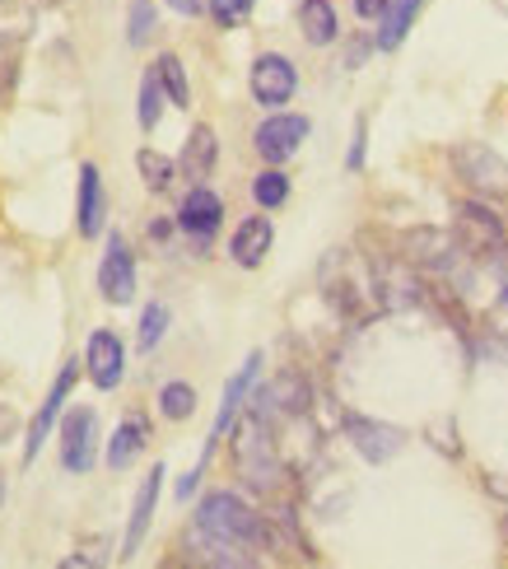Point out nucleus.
<instances>
[{"instance_id": "obj_1", "label": "nucleus", "mask_w": 508, "mask_h": 569, "mask_svg": "<svg viewBox=\"0 0 508 569\" xmlns=\"http://www.w3.org/2000/svg\"><path fill=\"white\" fill-rule=\"evenodd\" d=\"M233 467H238V477H243V486H252L261 495L280 490L285 467L276 458V439H271V430H266V420L257 411H248V420L233 430Z\"/></svg>"}, {"instance_id": "obj_2", "label": "nucleus", "mask_w": 508, "mask_h": 569, "mask_svg": "<svg viewBox=\"0 0 508 569\" xmlns=\"http://www.w3.org/2000/svg\"><path fill=\"white\" fill-rule=\"evenodd\" d=\"M197 528L215 532L233 541V547H248V551H261V513L233 490H210L201 509H197Z\"/></svg>"}, {"instance_id": "obj_3", "label": "nucleus", "mask_w": 508, "mask_h": 569, "mask_svg": "<svg viewBox=\"0 0 508 569\" xmlns=\"http://www.w3.org/2000/svg\"><path fill=\"white\" fill-rule=\"evenodd\" d=\"M257 369H261V355H248L243 369H238V373L229 378L225 401H220V416H215V430H210V439H206V448H201V462H197V467H191L187 477H182V486H178V500H191V490H197L201 471H206V462H210V453H215V443H220V439L233 430V420H238V411H243V401H248V392H252V383H257Z\"/></svg>"}, {"instance_id": "obj_4", "label": "nucleus", "mask_w": 508, "mask_h": 569, "mask_svg": "<svg viewBox=\"0 0 508 569\" xmlns=\"http://www.w3.org/2000/svg\"><path fill=\"white\" fill-rule=\"evenodd\" d=\"M452 233L457 243H462V252L471 257H490V252H504V220L495 216V210L486 201H462L452 210Z\"/></svg>"}, {"instance_id": "obj_5", "label": "nucleus", "mask_w": 508, "mask_h": 569, "mask_svg": "<svg viewBox=\"0 0 508 569\" xmlns=\"http://www.w3.org/2000/svg\"><path fill=\"white\" fill-rule=\"evenodd\" d=\"M462 257V243L448 229H406L401 233V262H410L416 271H452V262Z\"/></svg>"}, {"instance_id": "obj_6", "label": "nucleus", "mask_w": 508, "mask_h": 569, "mask_svg": "<svg viewBox=\"0 0 508 569\" xmlns=\"http://www.w3.org/2000/svg\"><path fill=\"white\" fill-rule=\"evenodd\" d=\"M308 140V117L299 112H276V117H266V122L257 127L252 136V146L266 163H285V159H295L299 146Z\"/></svg>"}, {"instance_id": "obj_7", "label": "nucleus", "mask_w": 508, "mask_h": 569, "mask_svg": "<svg viewBox=\"0 0 508 569\" xmlns=\"http://www.w3.org/2000/svg\"><path fill=\"white\" fill-rule=\"evenodd\" d=\"M312 407V383L299 373V369H285L276 373V383H266L252 401V411L261 420H271V416H303Z\"/></svg>"}, {"instance_id": "obj_8", "label": "nucleus", "mask_w": 508, "mask_h": 569, "mask_svg": "<svg viewBox=\"0 0 508 569\" xmlns=\"http://www.w3.org/2000/svg\"><path fill=\"white\" fill-rule=\"evenodd\" d=\"M178 224H182V233L197 248H210V239L220 233V224H225V201L210 192L206 182H191V192H187V201H182V210H178Z\"/></svg>"}, {"instance_id": "obj_9", "label": "nucleus", "mask_w": 508, "mask_h": 569, "mask_svg": "<svg viewBox=\"0 0 508 569\" xmlns=\"http://www.w3.org/2000/svg\"><path fill=\"white\" fill-rule=\"evenodd\" d=\"M452 163H457V173H462L467 187H476V192H504L508 187V163L490 150V146H480V140H467V146H457L452 150Z\"/></svg>"}, {"instance_id": "obj_10", "label": "nucleus", "mask_w": 508, "mask_h": 569, "mask_svg": "<svg viewBox=\"0 0 508 569\" xmlns=\"http://www.w3.org/2000/svg\"><path fill=\"white\" fill-rule=\"evenodd\" d=\"M346 435L355 443V453L382 467V462H392L401 448H406V435L397 430V425H382V420H369V416H346Z\"/></svg>"}, {"instance_id": "obj_11", "label": "nucleus", "mask_w": 508, "mask_h": 569, "mask_svg": "<svg viewBox=\"0 0 508 569\" xmlns=\"http://www.w3.org/2000/svg\"><path fill=\"white\" fill-rule=\"evenodd\" d=\"M295 89H299V70H295V61L280 57V52L257 57V66H252V99H257L261 108H280V103H289V99H295Z\"/></svg>"}, {"instance_id": "obj_12", "label": "nucleus", "mask_w": 508, "mask_h": 569, "mask_svg": "<svg viewBox=\"0 0 508 569\" xmlns=\"http://www.w3.org/2000/svg\"><path fill=\"white\" fill-rule=\"evenodd\" d=\"M76 378H80V360H70L61 373H57V383H52V392L42 397V407H38V416L29 420V439H23V462H33L38 458V448H42V439L52 435V425H57V416H61V407H66V397H70V388H76Z\"/></svg>"}, {"instance_id": "obj_13", "label": "nucleus", "mask_w": 508, "mask_h": 569, "mask_svg": "<svg viewBox=\"0 0 508 569\" xmlns=\"http://www.w3.org/2000/svg\"><path fill=\"white\" fill-rule=\"evenodd\" d=\"M99 290H103L108 303H131L136 299V257H131L122 233H112L108 239L103 267H99Z\"/></svg>"}, {"instance_id": "obj_14", "label": "nucleus", "mask_w": 508, "mask_h": 569, "mask_svg": "<svg viewBox=\"0 0 508 569\" xmlns=\"http://www.w3.org/2000/svg\"><path fill=\"white\" fill-rule=\"evenodd\" d=\"M84 369L93 378V388L112 392L117 383H122L127 373V346L117 341V331H93L89 346H84Z\"/></svg>"}, {"instance_id": "obj_15", "label": "nucleus", "mask_w": 508, "mask_h": 569, "mask_svg": "<svg viewBox=\"0 0 508 569\" xmlns=\"http://www.w3.org/2000/svg\"><path fill=\"white\" fill-rule=\"evenodd\" d=\"M93 435H99V416L93 411H70L61 425V462L66 471H84L93 467Z\"/></svg>"}, {"instance_id": "obj_16", "label": "nucleus", "mask_w": 508, "mask_h": 569, "mask_svg": "<svg viewBox=\"0 0 508 569\" xmlns=\"http://www.w3.org/2000/svg\"><path fill=\"white\" fill-rule=\"evenodd\" d=\"M187 560H197V565H220V569H248L257 556H252L248 547H233V541L206 532V528H191V532H187Z\"/></svg>"}, {"instance_id": "obj_17", "label": "nucleus", "mask_w": 508, "mask_h": 569, "mask_svg": "<svg viewBox=\"0 0 508 569\" xmlns=\"http://www.w3.org/2000/svg\"><path fill=\"white\" fill-rule=\"evenodd\" d=\"M103 216H108V197H103L99 163H80V206H76L80 239H99V233H103Z\"/></svg>"}, {"instance_id": "obj_18", "label": "nucleus", "mask_w": 508, "mask_h": 569, "mask_svg": "<svg viewBox=\"0 0 508 569\" xmlns=\"http://www.w3.org/2000/svg\"><path fill=\"white\" fill-rule=\"evenodd\" d=\"M271 243H276V229H271V220L266 216H248L243 224L233 229V239H229V257L238 267H261L266 262V252H271Z\"/></svg>"}, {"instance_id": "obj_19", "label": "nucleus", "mask_w": 508, "mask_h": 569, "mask_svg": "<svg viewBox=\"0 0 508 569\" xmlns=\"http://www.w3.org/2000/svg\"><path fill=\"white\" fill-rule=\"evenodd\" d=\"M159 486H163V467L155 462V471L140 481L136 505H131V528H127V541H122V556H127V560L140 551L145 532H150V518H155V505H159Z\"/></svg>"}, {"instance_id": "obj_20", "label": "nucleus", "mask_w": 508, "mask_h": 569, "mask_svg": "<svg viewBox=\"0 0 508 569\" xmlns=\"http://www.w3.org/2000/svg\"><path fill=\"white\" fill-rule=\"evenodd\" d=\"M215 159H220V140H215V131H210V127H191L178 169H182L191 182H206V178L215 173Z\"/></svg>"}, {"instance_id": "obj_21", "label": "nucleus", "mask_w": 508, "mask_h": 569, "mask_svg": "<svg viewBox=\"0 0 508 569\" xmlns=\"http://www.w3.org/2000/svg\"><path fill=\"white\" fill-rule=\"evenodd\" d=\"M145 443H150V420H145V416H127L122 425H117L112 443H108V467L112 471H127L145 453Z\"/></svg>"}, {"instance_id": "obj_22", "label": "nucleus", "mask_w": 508, "mask_h": 569, "mask_svg": "<svg viewBox=\"0 0 508 569\" xmlns=\"http://www.w3.org/2000/svg\"><path fill=\"white\" fill-rule=\"evenodd\" d=\"M420 6L425 0H387V10L378 19V38H373L378 52H397V47L406 42V33H410V23H416Z\"/></svg>"}, {"instance_id": "obj_23", "label": "nucleus", "mask_w": 508, "mask_h": 569, "mask_svg": "<svg viewBox=\"0 0 508 569\" xmlns=\"http://www.w3.org/2000/svg\"><path fill=\"white\" fill-rule=\"evenodd\" d=\"M299 29L312 47H331L341 33V19H336L331 0H299Z\"/></svg>"}, {"instance_id": "obj_24", "label": "nucleus", "mask_w": 508, "mask_h": 569, "mask_svg": "<svg viewBox=\"0 0 508 569\" xmlns=\"http://www.w3.org/2000/svg\"><path fill=\"white\" fill-rule=\"evenodd\" d=\"M33 29V0H0V52L19 47Z\"/></svg>"}, {"instance_id": "obj_25", "label": "nucleus", "mask_w": 508, "mask_h": 569, "mask_svg": "<svg viewBox=\"0 0 508 569\" xmlns=\"http://www.w3.org/2000/svg\"><path fill=\"white\" fill-rule=\"evenodd\" d=\"M136 169H140V182L150 187V192H168L173 187V173H178V163L159 154V150H140L136 154Z\"/></svg>"}, {"instance_id": "obj_26", "label": "nucleus", "mask_w": 508, "mask_h": 569, "mask_svg": "<svg viewBox=\"0 0 508 569\" xmlns=\"http://www.w3.org/2000/svg\"><path fill=\"white\" fill-rule=\"evenodd\" d=\"M252 201H257L261 210H280V206L289 201V178L280 173V163H271V169H261V173L252 178Z\"/></svg>"}, {"instance_id": "obj_27", "label": "nucleus", "mask_w": 508, "mask_h": 569, "mask_svg": "<svg viewBox=\"0 0 508 569\" xmlns=\"http://www.w3.org/2000/svg\"><path fill=\"white\" fill-rule=\"evenodd\" d=\"M155 70H159L163 93H168V99H173V108H191V84H187V70H182V61H178L173 52H163V57L155 61Z\"/></svg>"}, {"instance_id": "obj_28", "label": "nucleus", "mask_w": 508, "mask_h": 569, "mask_svg": "<svg viewBox=\"0 0 508 569\" xmlns=\"http://www.w3.org/2000/svg\"><path fill=\"white\" fill-rule=\"evenodd\" d=\"M159 112H163V80H159V70H145V80H140V127L155 131Z\"/></svg>"}, {"instance_id": "obj_29", "label": "nucleus", "mask_w": 508, "mask_h": 569, "mask_svg": "<svg viewBox=\"0 0 508 569\" xmlns=\"http://www.w3.org/2000/svg\"><path fill=\"white\" fill-rule=\"evenodd\" d=\"M159 411H163L168 420H187L191 411H197V388H191V383H163Z\"/></svg>"}, {"instance_id": "obj_30", "label": "nucleus", "mask_w": 508, "mask_h": 569, "mask_svg": "<svg viewBox=\"0 0 508 569\" xmlns=\"http://www.w3.org/2000/svg\"><path fill=\"white\" fill-rule=\"evenodd\" d=\"M252 6L257 0H206V10H210V19L220 23V29H238V23L252 14Z\"/></svg>"}, {"instance_id": "obj_31", "label": "nucleus", "mask_w": 508, "mask_h": 569, "mask_svg": "<svg viewBox=\"0 0 508 569\" xmlns=\"http://www.w3.org/2000/svg\"><path fill=\"white\" fill-rule=\"evenodd\" d=\"M163 331H168V308L150 303L145 308V318H140V350H155L163 341Z\"/></svg>"}, {"instance_id": "obj_32", "label": "nucleus", "mask_w": 508, "mask_h": 569, "mask_svg": "<svg viewBox=\"0 0 508 569\" xmlns=\"http://www.w3.org/2000/svg\"><path fill=\"white\" fill-rule=\"evenodd\" d=\"M150 33H155V6L150 0H131V47H145L150 42Z\"/></svg>"}, {"instance_id": "obj_33", "label": "nucleus", "mask_w": 508, "mask_h": 569, "mask_svg": "<svg viewBox=\"0 0 508 569\" xmlns=\"http://www.w3.org/2000/svg\"><path fill=\"white\" fill-rule=\"evenodd\" d=\"M365 140H369V127H365V117H359L355 146H350V154H346V169H365Z\"/></svg>"}, {"instance_id": "obj_34", "label": "nucleus", "mask_w": 508, "mask_h": 569, "mask_svg": "<svg viewBox=\"0 0 508 569\" xmlns=\"http://www.w3.org/2000/svg\"><path fill=\"white\" fill-rule=\"evenodd\" d=\"M382 10H387V0H355L359 19H382Z\"/></svg>"}, {"instance_id": "obj_35", "label": "nucleus", "mask_w": 508, "mask_h": 569, "mask_svg": "<svg viewBox=\"0 0 508 569\" xmlns=\"http://www.w3.org/2000/svg\"><path fill=\"white\" fill-rule=\"evenodd\" d=\"M369 47H378V42H355L350 52H346V66H350V70H359V61L369 57Z\"/></svg>"}, {"instance_id": "obj_36", "label": "nucleus", "mask_w": 508, "mask_h": 569, "mask_svg": "<svg viewBox=\"0 0 508 569\" xmlns=\"http://www.w3.org/2000/svg\"><path fill=\"white\" fill-rule=\"evenodd\" d=\"M168 6H173L178 14H187V19H191V14H201V10H206V0H168Z\"/></svg>"}, {"instance_id": "obj_37", "label": "nucleus", "mask_w": 508, "mask_h": 569, "mask_svg": "<svg viewBox=\"0 0 508 569\" xmlns=\"http://www.w3.org/2000/svg\"><path fill=\"white\" fill-rule=\"evenodd\" d=\"M499 299H504V303H508V284H504V295H499Z\"/></svg>"}]
</instances>
